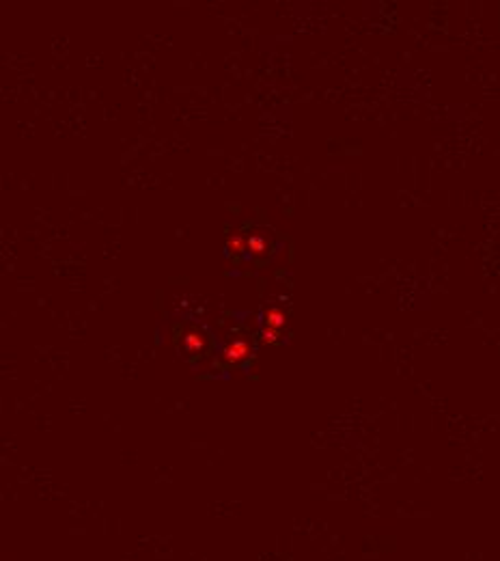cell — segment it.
<instances>
[{
	"instance_id": "cell-1",
	"label": "cell",
	"mask_w": 500,
	"mask_h": 561,
	"mask_svg": "<svg viewBox=\"0 0 500 561\" xmlns=\"http://www.w3.org/2000/svg\"><path fill=\"white\" fill-rule=\"evenodd\" d=\"M267 318H270L267 322H270L272 326H280V324H282V320H285V315H282L280 311H272L270 315H267Z\"/></svg>"
}]
</instances>
